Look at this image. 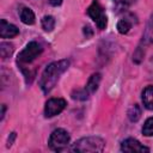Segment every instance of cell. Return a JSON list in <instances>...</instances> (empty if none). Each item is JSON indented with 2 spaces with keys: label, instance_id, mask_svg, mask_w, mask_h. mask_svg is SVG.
Instances as JSON below:
<instances>
[{
  "label": "cell",
  "instance_id": "cell-4",
  "mask_svg": "<svg viewBox=\"0 0 153 153\" xmlns=\"http://www.w3.org/2000/svg\"><path fill=\"white\" fill-rule=\"evenodd\" d=\"M69 140H71L69 134H68L65 129L59 128V129H55V130L50 134V137H49L48 143H49V147H50L53 151H55V152H61V151H63V149L68 146Z\"/></svg>",
  "mask_w": 153,
  "mask_h": 153
},
{
  "label": "cell",
  "instance_id": "cell-14",
  "mask_svg": "<svg viewBox=\"0 0 153 153\" xmlns=\"http://www.w3.org/2000/svg\"><path fill=\"white\" fill-rule=\"evenodd\" d=\"M140 116H141V109H140V106H139L137 104L133 105V106L128 110V117H129V120H130L131 122H136V121L140 118Z\"/></svg>",
  "mask_w": 153,
  "mask_h": 153
},
{
  "label": "cell",
  "instance_id": "cell-17",
  "mask_svg": "<svg viewBox=\"0 0 153 153\" xmlns=\"http://www.w3.org/2000/svg\"><path fill=\"white\" fill-rule=\"evenodd\" d=\"M49 2H50V5H53V6H59V5H61L62 0H49Z\"/></svg>",
  "mask_w": 153,
  "mask_h": 153
},
{
  "label": "cell",
  "instance_id": "cell-6",
  "mask_svg": "<svg viewBox=\"0 0 153 153\" xmlns=\"http://www.w3.org/2000/svg\"><path fill=\"white\" fill-rule=\"evenodd\" d=\"M66 108V100L62 98H51L45 103L44 106V116L50 118L59 115Z\"/></svg>",
  "mask_w": 153,
  "mask_h": 153
},
{
  "label": "cell",
  "instance_id": "cell-7",
  "mask_svg": "<svg viewBox=\"0 0 153 153\" xmlns=\"http://www.w3.org/2000/svg\"><path fill=\"white\" fill-rule=\"evenodd\" d=\"M121 151L123 152H149V148L141 145L135 139H126L121 142Z\"/></svg>",
  "mask_w": 153,
  "mask_h": 153
},
{
  "label": "cell",
  "instance_id": "cell-18",
  "mask_svg": "<svg viewBox=\"0 0 153 153\" xmlns=\"http://www.w3.org/2000/svg\"><path fill=\"white\" fill-rule=\"evenodd\" d=\"M4 114H5V105H2V111H1V118H4Z\"/></svg>",
  "mask_w": 153,
  "mask_h": 153
},
{
  "label": "cell",
  "instance_id": "cell-12",
  "mask_svg": "<svg viewBox=\"0 0 153 153\" xmlns=\"http://www.w3.org/2000/svg\"><path fill=\"white\" fill-rule=\"evenodd\" d=\"M133 20H130L129 18H123V19H121L118 23H117V30H118V32L120 33H122V35H124V33H128L129 32V30L131 29V26H133Z\"/></svg>",
  "mask_w": 153,
  "mask_h": 153
},
{
  "label": "cell",
  "instance_id": "cell-8",
  "mask_svg": "<svg viewBox=\"0 0 153 153\" xmlns=\"http://www.w3.org/2000/svg\"><path fill=\"white\" fill-rule=\"evenodd\" d=\"M19 33V29L13 25L7 23L5 19L0 20V36L1 38H12Z\"/></svg>",
  "mask_w": 153,
  "mask_h": 153
},
{
  "label": "cell",
  "instance_id": "cell-11",
  "mask_svg": "<svg viewBox=\"0 0 153 153\" xmlns=\"http://www.w3.org/2000/svg\"><path fill=\"white\" fill-rule=\"evenodd\" d=\"M19 17H20V20L26 25H32L35 23V19H36L35 13L29 7H23L19 12Z\"/></svg>",
  "mask_w": 153,
  "mask_h": 153
},
{
  "label": "cell",
  "instance_id": "cell-15",
  "mask_svg": "<svg viewBox=\"0 0 153 153\" xmlns=\"http://www.w3.org/2000/svg\"><path fill=\"white\" fill-rule=\"evenodd\" d=\"M13 53V45L10 44V43H5L2 42L0 44V55L2 59H6V57H10Z\"/></svg>",
  "mask_w": 153,
  "mask_h": 153
},
{
  "label": "cell",
  "instance_id": "cell-5",
  "mask_svg": "<svg viewBox=\"0 0 153 153\" xmlns=\"http://www.w3.org/2000/svg\"><path fill=\"white\" fill-rule=\"evenodd\" d=\"M43 51V48L39 43L32 41L26 44V47L18 54V63H31L36 60Z\"/></svg>",
  "mask_w": 153,
  "mask_h": 153
},
{
  "label": "cell",
  "instance_id": "cell-3",
  "mask_svg": "<svg viewBox=\"0 0 153 153\" xmlns=\"http://www.w3.org/2000/svg\"><path fill=\"white\" fill-rule=\"evenodd\" d=\"M86 12L91 17V19L96 23V25L99 30H104L106 27L108 18H106V14L104 12V8L102 7V5L99 4L98 0H93L91 2V5L87 7Z\"/></svg>",
  "mask_w": 153,
  "mask_h": 153
},
{
  "label": "cell",
  "instance_id": "cell-13",
  "mask_svg": "<svg viewBox=\"0 0 153 153\" xmlns=\"http://www.w3.org/2000/svg\"><path fill=\"white\" fill-rule=\"evenodd\" d=\"M42 27L44 29V31H53V29L55 27V19L53 16H44L42 18Z\"/></svg>",
  "mask_w": 153,
  "mask_h": 153
},
{
  "label": "cell",
  "instance_id": "cell-9",
  "mask_svg": "<svg viewBox=\"0 0 153 153\" xmlns=\"http://www.w3.org/2000/svg\"><path fill=\"white\" fill-rule=\"evenodd\" d=\"M99 82H100V74L99 73H94L90 76V79H88V81L85 86V91L87 92L88 96L97 91V88L99 86Z\"/></svg>",
  "mask_w": 153,
  "mask_h": 153
},
{
  "label": "cell",
  "instance_id": "cell-1",
  "mask_svg": "<svg viewBox=\"0 0 153 153\" xmlns=\"http://www.w3.org/2000/svg\"><path fill=\"white\" fill-rule=\"evenodd\" d=\"M69 67V61L68 60H60L51 62L50 65L47 66L44 72L42 73L41 80H39V86L44 93H48L53 90V87L56 85L57 80L60 79L61 74Z\"/></svg>",
  "mask_w": 153,
  "mask_h": 153
},
{
  "label": "cell",
  "instance_id": "cell-16",
  "mask_svg": "<svg viewBox=\"0 0 153 153\" xmlns=\"http://www.w3.org/2000/svg\"><path fill=\"white\" fill-rule=\"evenodd\" d=\"M142 134L145 136H153V117H149L146 120L142 127Z\"/></svg>",
  "mask_w": 153,
  "mask_h": 153
},
{
  "label": "cell",
  "instance_id": "cell-2",
  "mask_svg": "<svg viewBox=\"0 0 153 153\" xmlns=\"http://www.w3.org/2000/svg\"><path fill=\"white\" fill-rule=\"evenodd\" d=\"M104 140L98 137V136H87V137H82L78 141L74 142V145L72 146V151L73 152H80V153H85V152H102L104 148Z\"/></svg>",
  "mask_w": 153,
  "mask_h": 153
},
{
  "label": "cell",
  "instance_id": "cell-19",
  "mask_svg": "<svg viewBox=\"0 0 153 153\" xmlns=\"http://www.w3.org/2000/svg\"><path fill=\"white\" fill-rule=\"evenodd\" d=\"M114 1H121V0H114Z\"/></svg>",
  "mask_w": 153,
  "mask_h": 153
},
{
  "label": "cell",
  "instance_id": "cell-10",
  "mask_svg": "<svg viewBox=\"0 0 153 153\" xmlns=\"http://www.w3.org/2000/svg\"><path fill=\"white\" fill-rule=\"evenodd\" d=\"M142 103L146 109L153 110V86H147L142 91Z\"/></svg>",
  "mask_w": 153,
  "mask_h": 153
}]
</instances>
